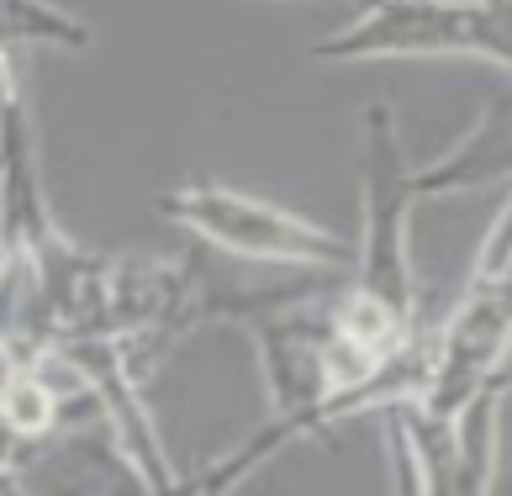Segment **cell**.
Listing matches in <instances>:
<instances>
[{"mask_svg":"<svg viewBox=\"0 0 512 496\" xmlns=\"http://www.w3.org/2000/svg\"><path fill=\"white\" fill-rule=\"evenodd\" d=\"M59 412L64 407L53 402V391L37 375H27V370L6 386V396H0V417H6V428L22 438V444H32V438H43V433L59 428Z\"/></svg>","mask_w":512,"mask_h":496,"instance_id":"6","label":"cell"},{"mask_svg":"<svg viewBox=\"0 0 512 496\" xmlns=\"http://www.w3.org/2000/svg\"><path fill=\"white\" fill-rule=\"evenodd\" d=\"M391 454H396V496H428L423 460H417V444L402 412H391Z\"/></svg>","mask_w":512,"mask_h":496,"instance_id":"7","label":"cell"},{"mask_svg":"<svg viewBox=\"0 0 512 496\" xmlns=\"http://www.w3.org/2000/svg\"><path fill=\"white\" fill-rule=\"evenodd\" d=\"M22 449H27V444L6 428V417H0V481H11V475L22 470Z\"/></svg>","mask_w":512,"mask_h":496,"instance_id":"8","label":"cell"},{"mask_svg":"<svg viewBox=\"0 0 512 496\" xmlns=\"http://www.w3.org/2000/svg\"><path fill=\"white\" fill-rule=\"evenodd\" d=\"M0 496H27V491L16 486V475H11V481H0Z\"/></svg>","mask_w":512,"mask_h":496,"instance_id":"9","label":"cell"},{"mask_svg":"<svg viewBox=\"0 0 512 496\" xmlns=\"http://www.w3.org/2000/svg\"><path fill=\"white\" fill-rule=\"evenodd\" d=\"M16 486L27 496H148L143 475L127 465L117 438H85L74 433L43 465H22Z\"/></svg>","mask_w":512,"mask_h":496,"instance_id":"4","label":"cell"},{"mask_svg":"<svg viewBox=\"0 0 512 496\" xmlns=\"http://www.w3.org/2000/svg\"><path fill=\"white\" fill-rule=\"evenodd\" d=\"M512 175V95H497L481 122L465 132L460 148H449L444 159H433L428 169H417V201L423 196H444V190H481Z\"/></svg>","mask_w":512,"mask_h":496,"instance_id":"5","label":"cell"},{"mask_svg":"<svg viewBox=\"0 0 512 496\" xmlns=\"http://www.w3.org/2000/svg\"><path fill=\"white\" fill-rule=\"evenodd\" d=\"M322 64L365 59H433V53H481L512 69V0H386L365 6L349 27L312 48Z\"/></svg>","mask_w":512,"mask_h":496,"instance_id":"2","label":"cell"},{"mask_svg":"<svg viewBox=\"0 0 512 496\" xmlns=\"http://www.w3.org/2000/svg\"><path fill=\"white\" fill-rule=\"evenodd\" d=\"M164 217H175L185 233H196L201 243L222 248L233 259H254V264H296L312 275H354L359 248L349 238H338L333 227H317L312 217H296L275 201L243 196L233 185L217 180H191L175 185L159 201Z\"/></svg>","mask_w":512,"mask_h":496,"instance_id":"1","label":"cell"},{"mask_svg":"<svg viewBox=\"0 0 512 496\" xmlns=\"http://www.w3.org/2000/svg\"><path fill=\"white\" fill-rule=\"evenodd\" d=\"M417 169L402 154L396 138V111L386 101L365 106V164H359V185H365V233H359V259L349 291L381 301L391 317L417 328V285H412V248H407V222L417 206Z\"/></svg>","mask_w":512,"mask_h":496,"instance_id":"3","label":"cell"}]
</instances>
